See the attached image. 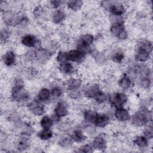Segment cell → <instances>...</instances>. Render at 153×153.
<instances>
[{
    "label": "cell",
    "mask_w": 153,
    "mask_h": 153,
    "mask_svg": "<svg viewBox=\"0 0 153 153\" xmlns=\"http://www.w3.org/2000/svg\"><path fill=\"white\" fill-rule=\"evenodd\" d=\"M136 48V52L135 54L136 60L142 62L148 60L152 49L151 42L148 41H141L138 44Z\"/></svg>",
    "instance_id": "obj_1"
},
{
    "label": "cell",
    "mask_w": 153,
    "mask_h": 153,
    "mask_svg": "<svg viewBox=\"0 0 153 153\" xmlns=\"http://www.w3.org/2000/svg\"><path fill=\"white\" fill-rule=\"evenodd\" d=\"M151 119V114L146 108H142L137 111L133 117V123L137 126H142L146 124Z\"/></svg>",
    "instance_id": "obj_2"
},
{
    "label": "cell",
    "mask_w": 153,
    "mask_h": 153,
    "mask_svg": "<svg viewBox=\"0 0 153 153\" xmlns=\"http://www.w3.org/2000/svg\"><path fill=\"white\" fill-rule=\"evenodd\" d=\"M28 93L25 90L22 81L18 80L16 82L14 87L12 90V97L17 101L25 100L28 97Z\"/></svg>",
    "instance_id": "obj_3"
},
{
    "label": "cell",
    "mask_w": 153,
    "mask_h": 153,
    "mask_svg": "<svg viewBox=\"0 0 153 153\" xmlns=\"http://www.w3.org/2000/svg\"><path fill=\"white\" fill-rule=\"evenodd\" d=\"M111 33L120 39H125L127 37V33L124 28V25L121 22H117L112 25L110 28Z\"/></svg>",
    "instance_id": "obj_4"
},
{
    "label": "cell",
    "mask_w": 153,
    "mask_h": 153,
    "mask_svg": "<svg viewBox=\"0 0 153 153\" xmlns=\"http://www.w3.org/2000/svg\"><path fill=\"white\" fill-rule=\"evenodd\" d=\"M127 100V97L126 95L122 93H115L109 97L110 103L116 108H122Z\"/></svg>",
    "instance_id": "obj_5"
},
{
    "label": "cell",
    "mask_w": 153,
    "mask_h": 153,
    "mask_svg": "<svg viewBox=\"0 0 153 153\" xmlns=\"http://www.w3.org/2000/svg\"><path fill=\"white\" fill-rule=\"evenodd\" d=\"M65 53L66 60L74 62H81L84 60L85 56V54L78 49L72 50Z\"/></svg>",
    "instance_id": "obj_6"
},
{
    "label": "cell",
    "mask_w": 153,
    "mask_h": 153,
    "mask_svg": "<svg viewBox=\"0 0 153 153\" xmlns=\"http://www.w3.org/2000/svg\"><path fill=\"white\" fill-rule=\"evenodd\" d=\"M108 4H106V1L104 2L106 8H108L109 11L115 16H120L123 14L125 13V8L124 5L120 3H112L111 2L107 1Z\"/></svg>",
    "instance_id": "obj_7"
},
{
    "label": "cell",
    "mask_w": 153,
    "mask_h": 153,
    "mask_svg": "<svg viewBox=\"0 0 153 153\" xmlns=\"http://www.w3.org/2000/svg\"><path fill=\"white\" fill-rule=\"evenodd\" d=\"M29 109L35 115H41L44 112V106L39 102L34 100L30 102L28 106Z\"/></svg>",
    "instance_id": "obj_8"
},
{
    "label": "cell",
    "mask_w": 153,
    "mask_h": 153,
    "mask_svg": "<svg viewBox=\"0 0 153 153\" xmlns=\"http://www.w3.org/2000/svg\"><path fill=\"white\" fill-rule=\"evenodd\" d=\"M68 113V108L66 105L63 102H59L55 109H54V114L57 118H61L66 116Z\"/></svg>",
    "instance_id": "obj_9"
},
{
    "label": "cell",
    "mask_w": 153,
    "mask_h": 153,
    "mask_svg": "<svg viewBox=\"0 0 153 153\" xmlns=\"http://www.w3.org/2000/svg\"><path fill=\"white\" fill-rule=\"evenodd\" d=\"M115 117L117 120L121 121H126L130 119V114L128 111L123 107L116 108Z\"/></svg>",
    "instance_id": "obj_10"
},
{
    "label": "cell",
    "mask_w": 153,
    "mask_h": 153,
    "mask_svg": "<svg viewBox=\"0 0 153 153\" xmlns=\"http://www.w3.org/2000/svg\"><path fill=\"white\" fill-rule=\"evenodd\" d=\"M36 38L32 35H26L22 39V43L28 47H33L37 44Z\"/></svg>",
    "instance_id": "obj_11"
},
{
    "label": "cell",
    "mask_w": 153,
    "mask_h": 153,
    "mask_svg": "<svg viewBox=\"0 0 153 153\" xmlns=\"http://www.w3.org/2000/svg\"><path fill=\"white\" fill-rule=\"evenodd\" d=\"M109 123V118L108 115L105 114H97L94 123L97 127H104L106 126Z\"/></svg>",
    "instance_id": "obj_12"
},
{
    "label": "cell",
    "mask_w": 153,
    "mask_h": 153,
    "mask_svg": "<svg viewBox=\"0 0 153 153\" xmlns=\"http://www.w3.org/2000/svg\"><path fill=\"white\" fill-rule=\"evenodd\" d=\"M93 146L95 149L103 150L106 147V140L102 136H97L93 142Z\"/></svg>",
    "instance_id": "obj_13"
},
{
    "label": "cell",
    "mask_w": 153,
    "mask_h": 153,
    "mask_svg": "<svg viewBox=\"0 0 153 153\" xmlns=\"http://www.w3.org/2000/svg\"><path fill=\"white\" fill-rule=\"evenodd\" d=\"M16 60V56L13 51H7L3 57V61L5 65L7 66H11L13 65Z\"/></svg>",
    "instance_id": "obj_14"
},
{
    "label": "cell",
    "mask_w": 153,
    "mask_h": 153,
    "mask_svg": "<svg viewBox=\"0 0 153 153\" xmlns=\"http://www.w3.org/2000/svg\"><path fill=\"white\" fill-rule=\"evenodd\" d=\"M59 69L61 72L65 74H71L74 71V68L72 64L67 62L61 63Z\"/></svg>",
    "instance_id": "obj_15"
},
{
    "label": "cell",
    "mask_w": 153,
    "mask_h": 153,
    "mask_svg": "<svg viewBox=\"0 0 153 153\" xmlns=\"http://www.w3.org/2000/svg\"><path fill=\"white\" fill-rule=\"evenodd\" d=\"M99 92H100V90L99 85L97 84H94L85 90V94L86 96H88L90 97H95L96 96Z\"/></svg>",
    "instance_id": "obj_16"
},
{
    "label": "cell",
    "mask_w": 153,
    "mask_h": 153,
    "mask_svg": "<svg viewBox=\"0 0 153 153\" xmlns=\"http://www.w3.org/2000/svg\"><path fill=\"white\" fill-rule=\"evenodd\" d=\"M131 85V80L130 78L126 74H124L119 81V85L123 89L129 88Z\"/></svg>",
    "instance_id": "obj_17"
},
{
    "label": "cell",
    "mask_w": 153,
    "mask_h": 153,
    "mask_svg": "<svg viewBox=\"0 0 153 153\" xmlns=\"http://www.w3.org/2000/svg\"><path fill=\"white\" fill-rule=\"evenodd\" d=\"M51 92L47 88H42L38 94V99L41 102H46L49 100Z\"/></svg>",
    "instance_id": "obj_18"
},
{
    "label": "cell",
    "mask_w": 153,
    "mask_h": 153,
    "mask_svg": "<svg viewBox=\"0 0 153 153\" xmlns=\"http://www.w3.org/2000/svg\"><path fill=\"white\" fill-rule=\"evenodd\" d=\"M65 14L63 11L60 10H56L53 16V20L55 23H61L65 19Z\"/></svg>",
    "instance_id": "obj_19"
},
{
    "label": "cell",
    "mask_w": 153,
    "mask_h": 153,
    "mask_svg": "<svg viewBox=\"0 0 153 153\" xmlns=\"http://www.w3.org/2000/svg\"><path fill=\"white\" fill-rule=\"evenodd\" d=\"M93 40H94V38L91 35L85 34L81 37L79 42V44L84 46L90 47V45L93 43Z\"/></svg>",
    "instance_id": "obj_20"
},
{
    "label": "cell",
    "mask_w": 153,
    "mask_h": 153,
    "mask_svg": "<svg viewBox=\"0 0 153 153\" xmlns=\"http://www.w3.org/2000/svg\"><path fill=\"white\" fill-rule=\"evenodd\" d=\"M134 143L139 147H145L148 145V138L145 136H137L134 140Z\"/></svg>",
    "instance_id": "obj_21"
},
{
    "label": "cell",
    "mask_w": 153,
    "mask_h": 153,
    "mask_svg": "<svg viewBox=\"0 0 153 153\" xmlns=\"http://www.w3.org/2000/svg\"><path fill=\"white\" fill-rule=\"evenodd\" d=\"M35 55L36 57H37V59L41 61H44L45 60H47L48 58L50 57V54L48 51L44 49L38 50Z\"/></svg>",
    "instance_id": "obj_22"
},
{
    "label": "cell",
    "mask_w": 153,
    "mask_h": 153,
    "mask_svg": "<svg viewBox=\"0 0 153 153\" xmlns=\"http://www.w3.org/2000/svg\"><path fill=\"white\" fill-rule=\"evenodd\" d=\"M53 133L50 128H43L39 133L38 137L42 140H48L51 138Z\"/></svg>",
    "instance_id": "obj_23"
},
{
    "label": "cell",
    "mask_w": 153,
    "mask_h": 153,
    "mask_svg": "<svg viewBox=\"0 0 153 153\" xmlns=\"http://www.w3.org/2000/svg\"><path fill=\"white\" fill-rule=\"evenodd\" d=\"M53 120L48 116H44L42 118L40 124L42 128H50L53 126Z\"/></svg>",
    "instance_id": "obj_24"
},
{
    "label": "cell",
    "mask_w": 153,
    "mask_h": 153,
    "mask_svg": "<svg viewBox=\"0 0 153 153\" xmlns=\"http://www.w3.org/2000/svg\"><path fill=\"white\" fill-rule=\"evenodd\" d=\"M97 114L91 110H88L84 113V118L86 121L89 123H94Z\"/></svg>",
    "instance_id": "obj_25"
},
{
    "label": "cell",
    "mask_w": 153,
    "mask_h": 153,
    "mask_svg": "<svg viewBox=\"0 0 153 153\" xmlns=\"http://www.w3.org/2000/svg\"><path fill=\"white\" fill-rule=\"evenodd\" d=\"M81 85V81L78 79L72 78L70 79L68 83V89L70 90H75L77 89Z\"/></svg>",
    "instance_id": "obj_26"
},
{
    "label": "cell",
    "mask_w": 153,
    "mask_h": 153,
    "mask_svg": "<svg viewBox=\"0 0 153 153\" xmlns=\"http://www.w3.org/2000/svg\"><path fill=\"white\" fill-rule=\"evenodd\" d=\"M82 5V1L79 0L75 1H69L68 2V5L69 8L72 10H79Z\"/></svg>",
    "instance_id": "obj_27"
},
{
    "label": "cell",
    "mask_w": 153,
    "mask_h": 153,
    "mask_svg": "<svg viewBox=\"0 0 153 153\" xmlns=\"http://www.w3.org/2000/svg\"><path fill=\"white\" fill-rule=\"evenodd\" d=\"M72 139L75 142H79L84 140L85 139V137L81 131L76 130L73 133L72 135Z\"/></svg>",
    "instance_id": "obj_28"
},
{
    "label": "cell",
    "mask_w": 153,
    "mask_h": 153,
    "mask_svg": "<svg viewBox=\"0 0 153 153\" xmlns=\"http://www.w3.org/2000/svg\"><path fill=\"white\" fill-rule=\"evenodd\" d=\"M124 56V54L121 51H117L112 56V60L113 61L117 62V63H120L123 60Z\"/></svg>",
    "instance_id": "obj_29"
},
{
    "label": "cell",
    "mask_w": 153,
    "mask_h": 153,
    "mask_svg": "<svg viewBox=\"0 0 153 153\" xmlns=\"http://www.w3.org/2000/svg\"><path fill=\"white\" fill-rule=\"evenodd\" d=\"M144 134H145V136L148 139H151L152 137L153 130H152V127L151 125L148 126V127L145 128L144 130Z\"/></svg>",
    "instance_id": "obj_30"
},
{
    "label": "cell",
    "mask_w": 153,
    "mask_h": 153,
    "mask_svg": "<svg viewBox=\"0 0 153 153\" xmlns=\"http://www.w3.org/2000/svg\"><path fill=\"white\" fill-rule=\"evenodd\" d=\"M94 99L97 103H101L106 100V95L100 91L96 96Z\"/></svg>",
    "instance_id": "obj_31"
},
{
    "label": "cell",
    "mask_w": 153,
    "mask_h": 153,
    "mask_svg": "<svg viewBox=\"0 0 153 153\" xmlns=\"http://www.w3.org/2000/svg\"><path fill=\"white\" fill-rule=\"evenodd\" d=\"M51 94L52 96H53L54 97H58L60 96V95L62 94V90L58 87H54L53 88H52V90L51 91Z\"/></svg>",
    "instance_id": "obj_32"
},
{
    "label": "cell",
    "mask_w": 153,
    "mask_h": 153,
    "mask_svg": "<svg viewBox=\"0 0 153 153\" xmlns=\"http://www.w3.org/2000/svg\"><path fill=\"white\" fill-rule=\"evenodd\" d=\"M57 60L60 63L65 62H66V53L65 52H59L57 56Z\"/></svg>",
    "instance_id": "obj_33"
},
{
    "label": "cell",
    "mask_w": 153,
    "mask_h": 153,
    "mask_svg": "<svg viewBox=\"0 0 153 153\" xmlns=\"http://www.w3.org/2000/svg\"><path fill=\"white\" fill-rule=\"evenodd\" d=\"M27 147V143L26 139H22L18 143V148L20 150H23Z\"/></svg>",
    "instance_id": "obj_34"
},
{
    "label": "cell",
    "mask_w": 153,
    "mask_h": 153,
    "mask_svg": "<svg viewBox=\"0 0 153 153\" xmlns=\"http://www.w3.org/2000/svg\"><path fill=\"white\" fill-rule=\"evenodd\" d=\"M80 151L83 152H93V148L91 146L89 145H85L82 146V148H81Z\"/></svg>",
    "instance_id": "obj_35"
},
{
    "label": "cell",
    "mask_w": 153,
    "mask_h": 153,
    "mask_svg": "<svg viewBox=\"0 0 153 153\" xmlns=\"http://www.w3.org/2000/svg\"><path fill=\"white\" fill-rule=\"evenodd\" d=\"M1 39H7L8 36V33L7 30H2L1 31Z\"/></svg>",
    "instance_id": "obj_36"
},
{
    "label": "cell",
    "mask_w": 153,
    "mask_h": 153,
    "mask_svg": "<svg viewBox=\"0 0 153 153\" xmlns=\"http://www.w3.org/2000/svg\"><path fill=\"white\" fill-rule=\"evenodd\" d=\"M61 3H62V1H51V4L52 5V6L54 8H57L58 7H59L61 4Z\"/></svg>",
    "instance_id": "obj_37"
}]
</instances>
